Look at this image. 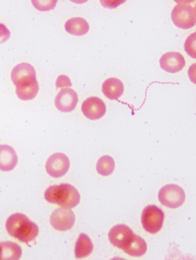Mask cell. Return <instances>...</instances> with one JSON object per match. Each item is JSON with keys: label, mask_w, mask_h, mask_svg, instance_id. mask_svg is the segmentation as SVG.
<instances>
[{"label": "cell", "mask_w": 196, "mask_h": 260, "mask_svg": "<svg viewBox=\"0 0 196 260\" xmlns=\"http://www.w3.org/2000/svg\"><path fill=\"white\" fill-rule=\"evenodd\" d=\"M22 255V249L16 243L11 241L0 243V260H18Z\"/></svg>", "instance_id": "15"}, {"label": "cell", "mask_w": 196, "mask_h": 260, "mask_svg": "<svg viewBox=\"0 0 196 260\" xmlns=\"http://www.w3.org/2000/svg\"><path fill=\"white\" fill-rule=\"evenodd\" d=\"M16 151L10 145H0V170L4 172L12 171L18 164Z\"/></svg>", "instance_id": "13"}, {"label": "cell", "mask_w": 196, "mask_h": 260, "mask_svg": "<svg viewBox=\"0 0 196 260\" xmlns=\"http://www.w3.org/2000/svg\"><path fill=\"white\" fill-rule=\"evenodd\" d=\"M123 250L132 256L140 257L146 253L147 245L144 239L134 234L130 242Z\"/></svg>", "instance_id": "18"}, {"label": "cell", "mask_w": 196, "mask_h": 260, "mask_svg": "<svg viewBox=\"0 0 196 260\" xmlns=\"http://www.w3.org/2000/svg\"><path fill=\"white\" fill-rule=\"evenodd\" d=\"M185 50L188 55L195 58V33L187 38L185 43Z\"/></svg>", "instance_id": "21"}, {"label": "cell", "mask_w": 196, "mask_h": 260, "mask_svg": "<svg viewBox=\"0 0 196 260\" xmlns=\"http://www.w3.org/2000/svg\"><path fill=\"white\" fill-rule=\"evenodd\" d=\"M185 198L183 189L175 184L162 187L158 194V198L161 204L171 209H176L182 206Z\"/></svg>", "instance_id": "4"}, {"label": "cell", "mask_w": 196, "mask_h": 260, "mask_svg": "<svg viewBox=\"0 0 196 260\" xmlns=\"http://www.w3.org/2000/svg\"><path fill=\"white\" fill-rule=\"evenodd\" d=\"M56 85L57 88H66L72 86L70 79L67 76L62 75L58 76Z\"/></svg>", "instance_id": "23"}, {"label": "cell", "mask_w": 196, "mask_h": 260, "mask_svg": "<svg viewBox=\"0 0 196 260\" xmlns=\"http://www.w3.org/2000/svg\"><path fill=\"white\" fill-rule=\"evenodd\" d=\"M78 103V94L71 88H64L60 90L55 101L57 109L62 112L73 111L76 108Z\"/></svg>", "instance_id": "10"}, {"label": "cell", "mask_w": 196, "mask_h": 260, "mask_svg": "<svg viewBox=\"0 0 196 260\" xmlns=\"http://www.w3.org/2000/svg\"><path fill=\"white\" fill-rule=\"evenodd\" d=\"M164 220L163 211L156 205H148L143 211L142 224L145 231L150 234H156L161 230Z\"/></svg>", "instance_id": "5"}, {"label": "cell", "mask_w": 196, "mask_h": 260, "mask_svg": "<svg viewBox=\"0 0 196 260\" xmlns=\"http://www.w3.org/2000/svg\"><path fill=\"white\" fill-rule=\"evenodd\" d=\"M93 244L88 236L84 233H81L75 244V255L77 258L88 256L92 253Z\"/></svg>", "instance_id": "16"}, {"label": "cell", "mask_w": 196, "mask_h": 260, "mask_svg": "<svg viewBox=\"0 0 196 260\" xmlns=\"http://www.w3.org/2000/svg\"><path fill=\"white\" fill-rule=\"evenodd\" d=\"M70 160L63 153H55L47 160L45 168L51 177L59 178L63 177L69 171Z\"/></svg>", "instance_id": "6"}, {"label": "cell", "mask_w": 196, "mask_h": 260, "mask_svg": "<svg viewBox=\"0 0 196 260\" xmlns=\"http://www.w3.org/2000/svg\"><path fill=\"white\" fill-rule=\"evenodd\" d=\"M44 198L50 203L68 209L76 207L80 201L79 191L68 183L50 186L45 190Z\"/></svg>", "instance_id": "2"}, {"label": "cell", "mask_w": 196, "mask_h": 260, "mask_svg": "<svg viewBox=\"0 0 196 260\" xmlns=\"http://www.w3.org/2000/svg\"><path fill=\"white\" fill-rule=\"evenodd\" d=\"M185 63L183 56L176 52L166 53L160 59L162 70L170 73H176L182 71Z\"/></svg>", "instance_id": "12"}, {"label": "cell", "mask_w": 196, "mask_h": 260, "mask_svg": "<svg viewBox=\"0 0 196 260\" xmlns=\"http://www.w3.org/2000/svg\"><path fill=\"white\" fill-rule=\"evenodd\" d=\"M195 7L185 2H180L172 11V20L180 28L189 29L195 25Z\"/></svg>", "instance_id": "3"}, {"label": "cell", "mask_w": 196, "mask_h": 260, "mask_svg": "<svg viewBox=\"0 0 196 260\" xmlns=\"http://www.w3.org/2000/svg\"><path fill=\"white\" fill-rule=\"evenodd\" d=\"M64 27L68 33L76 36L85 35L89 30V25L87 21L84 19L79 17L68 20Z\"/></svg>", "instance_id": "17"}, {"label": "cell", "mask_w": 196, "mask_h": 260, "mask_svg": "<svg viewBox=\"0 0 196 260\" xmlns=\"http://www.w3.org/2000/svg\"><path fill=\"white\" fill-rule=\"evenodd\" d=\"M11 79L16 86L25 85L37 80L35 68L28 63L19 64L13 68L11 73Z\"/></svg>", "instance_id": "11"}, {"label": "cell", "mask_w": 196, "mask_h": 260, "mask_svg": "<svg viewBox=\"0 0 196 260\" xmlns=\"http://www.w3.org/2000/svg\"><path fill=\"white\" fill-rule=\"evenodd\" d=\"M134 234L132 229L125 224L112 227L109 233V239L113 246L123 249L132 240Z\"/></svg>", "instance_id": "8"}, {"label": "cell", "mask_w": 196, "mask_h": 260, "mask_svg": "<svg viewBox=\"0 0 196 260\" xmlns=\"http://www.w3.org/2000/svg\"><path fill=\"white\" fill-rule=\"evenodd\" d=\"M81 110L86 117L94 120L100 119L105 115L107 107L100 98L92 96L83 103Z\"/></svg>", "instance_id": "9"}, {"label": "cell", "mask_w": 196, "mask_h": 260, "mask_svg": "<svg viewBox=\"0 0 196 260\" xmlns=\"http://www.w3.org/2000/svg\"><path fill=\"white\" fill-rule=\"evenodd\" d=\"M57 1H32L36 9L40 11H49L53 10Z\"/></svg>", "instance_id": "22"}, {"label": "cell", "mask_w": 196, "mask_h": 260, "mask_svg": "<svg viewBox=\"0 0 196 260\" xmlns=\"http://www.w3.org/2000/svg\"><path fill=\"white\" fill-rule=\"evenodd\" d=\"M10 37V30L5 25L0 24V44H3L8 41Z\"/></svg>", "instance_id": "24"}, {"label": "cell", "mask_w": 196, "mask_h": 260, "mask_svg": "<svg viewBox=\"0 0 196 260\" xmlns=\"http://www.w3.org/2000/svg\"><path fill=\"white\" fill-rule=\"evenodd\" d=\"M7 232L20 242L28 244L35 240L39 233V228L24 214H13L6 223Z\"/></svg>", "instance_id": "1"}, {"label": "cell", "mask_w": 196, "mask_h": 260, "mask_svg": "<svg viewBox=\"0 0 196 260\" xmlns=\"http://www.w3.org/2000/svg\"><path fill=\"white\" fill-rule=\"evenodd\" d=\"M124 91L123 82L117 78H109L103 83V93L111 101H118L123 94Z\"/></svg>", "instance_id": "14"}, {"label": "cell", "mask_w": 196, "mask_h": 260, "mask_svg": "<svg viewBox=\"0 0 196 260\" xmlns=\"http://www.w3.org/2000/svg\"><path fill=\"white\" fill-rule=\"evenodd\" d=\"M75 221V216L71 209L59 208L52 213L50 224L56 230L65 232L70 230Z\"/></svg>", "instance_id": "7"}, {"label": "cell", "mask_w": 196, "mask_h": 260, "mask_svg": "<svg viewBox=\"0 0 196 260\" xmlns=\"http://www.w3.org/2000/svg\"><path fill=\"white\" fill-rule=\"evenodd\" d=\"M115 162L114 158L109 155L101 157L96 164L97 172L102 176H109L114 172Z\"/></svg>", "instance_id": "20"}, {"label": "cell", "mask_w": 196, "mask_h": 260, "mask_svg": "<svg viewBox=\"0 0 196 260\" xmlns=\"http://www.w3.org/2000/svg\"><path fill=\"white\" fill-rule=\"evenodd\" d=\"M40 89L39 82L35 80L32 82L16 86V94L22 101H27L32 100Z\"/></svg>", "instance_id": "19"}]
</instances>
